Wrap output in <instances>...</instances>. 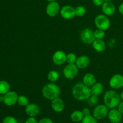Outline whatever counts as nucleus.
Wrapping results in <instances>:
<instances>
[{"label": "nucleus", "instance_id": "obj_1", "mask_svg": "<svg viewBox=\"0 0 123 123\" xmlns=\"http://www.w3.org/2000/svg\"><path fill=\"white\" fill-rule=\"evenodd\" d=\"M72 94L75 99L79 101L88 100L91 95V88L83 82H78L73 87Z\"/></svg>", "mask_w": 123, "mask_h": 123}, {"label": "nucleus", "instance_id": "obj_2", "mask_svg": "<svg viewBox=\"0 0 123 123\" xmlns=\"http://www.w3.org/2000/svg\"><path fill=\"white\" fill-rule=\"evenodd\" d=\"M105 105L110 109H114L117 107L121 102L120 96L115 90H108L103 96Z\"/></svg>", "mask_w": 123, "mask_h": 123}, {"label": "nucleus", "instance_id": "obj_3", "mask_svg": "<svg viewBox=\"0 0 123 123\" xmlns=\"http://www.w3.org/2000/svg\"><path fill=\"white\" fill-rule=\"evenodd\" d=\"M42 92L44 98L52 101L59 97L61 94V90L56 84L52 82L46 84L42 88Z\"/></svg>", "mask_w": 123, "mask_h": 123}, {"label": "nucleus", "instance_id": "obj_4", "mask_svg": "<svg viewBox=\"0 0 123 123\" xmlns=\"http://www.w3.org/2000/svg\"><path fill=\"white\" fill-rule=\"evenodd\" d=\"M94 24L98 29L105 31L109 28L111 22L105 14H98L95 18Z\"/></svg>", "mask_w": 123, "mask_h": 123}, {"label": "nucleus", "instance_id": "obj_5", "mask_svg": "<svg viewBox=\"0 0 123 123\" xmlns=\"http://www.w3.org/2000/svg\"><path fill=\"white\" fill-rule=\"evenodd\" d=\"M78 67L76 64H68L63 70V74L67 79H73L78 74Z\"/></svg>", "mask_w": 123, "mask_h": 123}, {"label": "nucleus", "instance_id": "obj_6", "mask_svg": "<svg viewBox=\"0 0 123 123\" xmlns=\"http://www.w3.org/2000/svg\"><path fill=\"white\" fill-rule=\"evenodd\" d=\"M109 108L105 105H97L93 110V116L97 120H103L108 117Z\"/></svg>", "mask_w": 123, "mask_h": 123}, {"label": "nucleus", "instance_id": "obj_7", "mask_svg": "<svg viewBox=\"0 0 123 123\" xmlns=\"http://www.w3.org/2000/svg\"><path fill=\"white\" fill-rule=\"evenodd\" d=\"M80 39L82 42L86 44H92L95 40V37L94 35V31L90 28H85L81 32Z\"/></svg>", "mask_w": 123, "mask_h": 123}, {"label": "nucleus", "instance_id": "obj_8", "mask_svg": "<svg viewBox=\"0 0 123 123\" xmlns=\"http://www.w3.org/2000/svg\"><path fill=\"white\" fill-rule=\"evenodd\" d=\"M19 96L15 91H10L4 95V102L6 105L12 106L18 103V98Z\"/></svg>", "mask_w": 123, "mask_h": 123}, {"label": "nucleus", "instance_id": "obj_9", "mask_svg": "<svg viewBox=\"0 0 123 123\" xmlns=\"http://www.w3.org/2000/svg\"><path fill=\"white\" fill-rule=\"evenodd\" d=\"M109 85L114 90L123 87V76L120 74H115L112 76L109 80Z\"/></svg>", "mask_w": 123, "mask_h": 123}, {"label": "nucleus", "instance_id": "obj_10", "mask_svg": "<svg viewBox=\"0 0 123 123\" xmlns=\"http://www.w3.org/2000/svg\"><path fill=\"white\" fill-rule=\"evenodd\" d=\"M60 14L64 19H72L76 16L75 8L70 6H64L60 10Z\"/></svg>", "mask_w": 123, "mask_h": 123}, {"label": "nucleus", "instance_id": "obj_11", "mask_svg": "<svg viewBox=\"0 0 123 123\" xmlns=\"http://www.w3.org/2000/svg\"><path fill=\"white\" fill-rule=\"evenodd\" d=\"M46 12L48 16L55 17L60 12V6L56 1L49 2L46 8Z\"/></svg>", "mask_w": 123, "mask_h": 123}, {"label": "nucleus", "instance_id": "obj_12", "mask_svg": "<svg viewBox=\"0 0 123 123\" xmlns=\"http://www.w3.org/2000/svg\"><path fill=\"white\" fill-rule=\"evenodd\" d=\"M108 118L111 123H120L122 121L123 114L120 112L118 109L114 108L111 109L109 111Z\"/></svg>", "mask_w": 123, "mask_h": 123}, {"label": "nucleus", "instance_id": "obj_13", "mask_svg": "<svg viewBox=\"0 0 123 123\" xmlns=\"http://www.w3.org/2000/svg\"><path fill=\"white\" fill-rule=\"evenodd\" d=\"M67 55L62 50H58L52 56V61L56 65H62L66 62Z\"/></svg>", "mask_w": 123, "mask_h": 123}, {"label": "nucleus", "instance_id": "obj_14", "mask_svg": "<svg viewBox=\"0 0 123 123\" xmlns=\"http://www.w3.org/2000/svg\"><path fill=\"white\" fill-rule=\"evenodd\" d=\"M25 112L30 117H35L40 112V107L35 103H29L25 107Z\"/></svg>", "mask_w": 123, "mask_h": 123}, {"label": "nucleus", "instance_id": "obj_15", "mask_svg": "<svg viewBox=\"0 0 123 123\" xmlns=\"http://www.w3.org/2000/svg\"><path fill=\"white\" fill-rule=\"evenodd\" d=\"M102 12L106 16H112L116 11L115 6L111 1L105 2L102 6Z\"/></svg>", "mask_w": 123, "mask_h": 123}, {"label": "nucleus", "instance_id": "obj_16", "mask_svg": "<svg viewBox=\"0 0 123 123\" xmlns=\"http://www.w3.org/2000/svg\"><path fill=\"white\" fill-rule=\"evenodd\" d=\"M51 107L53 110L56 112H61L64 109V102L60 97H57L52 100Z\"/></svg>", "mask_w": 123, "mask_h": 123}, {"label": "nucleus", "instance_id": "obj_17", "mask_svg": "<svg viewBox=\"0 0 123 123\" xmlns=\"http://www.w3.org/2000/svg\"><path fill=\"white\" fill-rule=\"evenodd\" d=\"M90 63V60L87 56L82 55L77 58L76 65L79 68H85L88 66Z\"/></svg>", "mask_w": 123, "mask_h": 123}, {"label": "nucleus", "instance_id": "obj_18", "mask_svg": "<svg viewBox=\"0 0 123 123\" xmlns=\"http://www.w3.org/2000/svg\"><path fill=\"white\" fill-rule=\"evenodd\" d=\"M96 82V78L92 73H86L83 78V83L88 86H92Z\"/></svg>", "mask_w": 123, "mask_h": 123}, {"label": "nucleus", "instance_id": "obj_19", "mask_svg": "<svg viewBox=\"0 0 123 123\" xmlns=\"http://www.w3.org/2000/svg\"><path fill=\"white\" fill-rule=\"evenodd\" d=\"M92 47L98 52H103L106 49L105 42L102 39H95L92 43Z\"/></svg>", "mask_w": 123, "mask_h": 123}, {"label": "nucleus", "instance_id": "obj_20", "mask_svg": "<svg viewBox=\"0 0 123 123\" xmlns=\"http://www.w3.org/2000/svg\"><path fill=\"white\" fill-rule=\"evenodd\" d=\"M104 87L102 83L96 82L91 86V94L98 96L103 92Z\"/></svg>", "mask_w": 123, "mask_h": 123}, {"label": "nucleus", "instance_id": "obj_21", "mask_svg": "<svg viewBox=\"0 0 123 123\" xmlns=\"http://www.w3.org/2000/svg\"><path fill=\"white\" fill-rule=\"evenodd\" d=\"M84 117V115L80 111H74L70 115L71 120L74 123L81 122Z\"/></svg>", "mask_w": 123, "mask_h": 123}, {"label": "nucleus", "instance_id": "obj_22", "mask_svg": "<svg viewBox=\"0 0 123 123\" xmlns=\"http://www.w3.org/2000/svg\"><path fill=\"white\" fill-rule=\"evenodd\" d=\"M10 85L6 80H0V95H5L10 91Z\"/></svg>", "mask_w": 123, "mask_h": 123}, {"label": "nucleus", "instance_id": "obj_23", "mask_svg": "<svg viewBox=\"0 0 123 123\" xmlns=\"http://www.w3.org/2000/svg\"><path fill=\"white\" fill-rule=\"evenodd\" d=\"M59 79V73L55 70H51L48 73V79L51 82H55Z\"/></svg>", "mask_w": 123, "mask_h": 123}, {"label": "nucleus", "instance_id": "obj_24", "mask_svg": "<svg viewBox=\"0 0 123 123\" xmlns=\"http://www.w3.org/2000/svg\"><path fill=\"white\" fill-rule=\"evenodd\" d=\"M18 103L20 106L26 107L29 104L28 98L26 96H23V95L19 96L18 98Z\"/></svg>", "mask_w": 123, "mask_h": 123}, {"label": "nucleus", "instance_id": "obj_25", "mask_svg": "<svg viewBox=\"0 0 123 123\" xmlns=\"http://www.w3.org/2000/svg\"><path fill=\"white\" fill-rule=\"evenodd\" d=\"M86 8L84 6H78L75 8V13L76 16L78 17H82L84 16L85 14H86Z\"/></svg>", "mask_w": 123, "mask_h": 123}, {"label": "nucleus", "instance_id": "obj_26", "mask_svg": "<svg viewBox=\"0 0 123 123\" xmlns=\"http://www.w3.org/2000/svg\"><path fill=\"white\" fill-rule=\"evenodd\" d=\"M82 123H97V119L93 116V115H88V116L84 117Z\"/></svg>", "mask_w": 123, "mask_h": 123}, {"label": "nucleus", "instance_id": "obj_27", "mask_svg": "<svg viewBox=\"0 0 123 123\" xmlns=\"http://www.w3.org/2000/svg\"><path fill=\"white\" fill-rule=\"evenodd\" d=\"M77 60L76 55L73 53H69L67 55L66 62L68 64H76Z\"/></svg>", "mask_w": 123, "mask_h": 123}, {"label": "nucleus", "instance_id": "obj_28", "mask_svg": "<svg viewBox=\"0 0 123 123\" xmlns=\"http://www.w3.org/2000/svg\"><path fill=\"white\" fill-rule=\"evenodd\" d=\"M94 35L96 39H103L105 36V32L103 30L97 28L96 31H94Z\"/></svg>", "mask_w": 123, "mask_h": 123}, {"label": "nucleus", "instance_id": "obj_29", "mask_svg": "<svg viewBox=\"0 0 123 123\" xmlns=\"http://www.w3.org/2000/svg\"><path fill=\"white\" fill-rule=\"evenodd\" d=\"M98 96H95V95H91L89 98L88 99V104L90 106H92L95 105L96 104H97V102H98Z\"/></svg>", "mask_w": 123, "mask_h": 123}, {"label": "nucleus", "instance_id": "obj_30", "mask_svg": "<svg viewBox=\"0 0 123 123\" xmlns=\"http://www.w3.org/2000/svg\"><path fill=\"white\" fill-rule=\"evenodd\" d=\"M2 123H18V121L14 117L7 116L3 119Z\"/></svg>", "mask_w": 123, "mask_h": 123}, {"label": "nucleus", "instance_id": "obj_31", "mask_svg": "<svg viewBox=\"0 0 123 123\" xmlns=\"http://www.w3.org/2000/svg\"><path fill=\"white\" fill-rule=\"evenodd\" d=\"M38 123H54V122L51 119L49 118H43L38 121Z\"/></svg>", "mask_w": 123, "mask_h": 123}, {"label": "nucleus", "instance_id": "obj_32", "mask_svg": "<svg viewBox=\"0 0 123 123\" xmlns=\"http://www.w3.org/2000/svg\"><path fill=\"white\" fill-rule=\"evenodd\" d=\"M82 112L83 115H84V117L88 116V115H91V112H90V110L88 108H85L82 109Z\"/></svg>", "mask_w": 123, "mask_h": 123}, {"label": "nucleus", "instance_id": "obj_33", "mask_svg": "<svg viewBox=\"0 0 123 123\" xmlns=\"http://www.w3.org/2000/svg\"><path fill=\"white\" fill-rule=\"evenodd\" d=\"M94 5L96 6H100L103 5V4L105 2L104 0H92Z\"/></svg>", "mask_w": 123, "mask_h": 123}, {"label": "nucleus", "instance_id": "obj_34", "mask_svg": "<svg viewBox=\"0 0 123 123\" xmlns=\"http://www.w3.org/2000/svg\"><path fill=\"white\" fill-rule=\"evenodd\" d=\"M25 123H38V121L34 117H29L25 121Z\"/></svg>", "mask_w": 123, "mask_h": 123}, {"label": "nucleus", "instance_id": "obj_35", "mask_svg": "<svg viewBox=\"0 0 123 123\" xmlns=\"http://www.w3.org/2000/svg\"><path fill=\"white\" fill-rule=\"evenodd\" d=\"M118 109L120 111V112L123 115V101L120 102V104L118 106Z\"/></svg>", "mask_w": 123, "mask_h": 123}, {"label": "nucleus", "instance_id": "obj_36", "mask_svg": "<svg viewBox=\"0 0 123 123\" xmlns=\"http://www.w3.org/2000/svg\"><path fill=\"white\" fill-rule=\"evenodd\" d=\"M118 11L122 15H123V2L118 7Z\"/></svg>", "mask_w": 123, "mask_h": 123}, {"label": "nucleus", "instance_id": "obj_37", "mask_svg": "<svg viewBox=\"0 0 123 123\" xmlns=\"http://www.w3.org/2000/svg\"><path fill=\"white\" fill-rule=\"evenodd\" d=\"M4 102V95H0V102Z\"/></svg>", "mask_w": 123, "mask_h": 123}, {"label": "nucleus", "instance_id": "obj_38", "mask_svg": "<svg viewBox=\"0 0 123 123\" xmlns=\"http://www.w3.org/2000/svg\"><path fill=\"white\" fill-rule=\"evenodd\" d=\"M120 98H121V100L122 101H123V91H121V92L120 93Z\"/></svg>", "mask_w": 123, "mask_h": 123}, {"label": "nucleus", "instance_id": "obj_39", "mask_svg": "<svg viewBox=\"0 0 123 123\" xmlns=\"http://www.w3.org/2000/svg\"><path fill=\"white\" fill-rule=\"evenodd\" d=\"M47 1H49V2H52V1H56V0H46Z\"/></svg>", "mask_w": 123, "mask_h": 123}, {"label": "nucleus", "instance_id": "obj_40", "mask_svg": "<svg viewBox=\"0 0 123 123\" xmlns=\"http://www.w3.org/2000/svg\"><path fill=\"white\" fill-rule=\"evenodd\" d=\"M105 2H107V1H111L112 0H104Z\"/></svg>", "mask_w": 123, "mask_h": 123}]
</instances>
